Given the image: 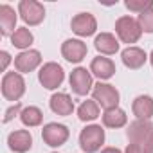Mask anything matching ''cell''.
<instances>
[{
    "label": "cell",
    "instance_id": "6da1fadb",
    "mask_svg": "<svg viewBox=\"0 0 153 153\" xmlns=\"http://www.w3.org/2000/svg\"><path fill=\"white\" fill-rule=\"evenodd\" d=\"M25 94V81L20 72H6L2 78V96L7 101L18 103Z\"/></svg>",
    "mask_w": 153,
    "mask_h": 153
},
{
    "label": "cell",
    "instance_id": "7a4b0ae2",
    "mask_svg": "<svg viewBox=\"0 0 153 153\" xmlns=\"http://www.w3.org/2000/svg\"><path fill=\"white\" fill-rule=\"evenodd\" d=\"M105 144V130L99 124H90L79 133V146L85 153H96Z\"/></svg>",
    "mask_w": 153,
    "mask_h": 153
},
{
    "label": "cell",
    "instance_id": "3957f363",
    "mask_svg": "<svg viewBox=\"0 0 153 153\" xmlns=\"http://www.w3.org/2000/svg\"><path fill=\"white\" fill-rule=\"evenodd\" d=\"M92 97L105 112L112 110V108H117V105H119V92H117V88L114 85H108V83L99 81L97 85H94Z\"/></svg>",
    "mask_w": 153,
    "mask_h": 153
},
{
    "label": "cell",
    "instance_id": "277c9868",
    "mask_svg": "<svg viewBox=\"0 0 153 153\" xmlns=\"http://www.w3.org/2000/svg\"><path fill=\"white\" fill-rule=\"evenodd\" d=\"M38 79H40V83H42L43 88L54 90V88H58V87L63 83L65 72H63L61 65H58V63H54V61H49V63H45V65L40 68Z\"/></svg>",
    "mask_w": 153,
    "mask_h": 153
},
{
    "label": "cell",
    "instance_id": "5b68a950",
    "mask_svg": "<svg viewBox=\"0 0 153 153\" xmlns=\"http://www.w3.org/2000/svg\"><path fill=\"white\" fill-rule=\"evenodd\" d=\"M115 33H117V36L123 43H135V42H139V38L142 34V29H140V25L135 18L121 16L115 22Z\"/></svg>",
    "mask_w": 153,
    "mask_h": 153
},
{
    "label": "cell",
    "instance_id": "8992f818",
    "mask_svg": "<svg viewBox=\"0 0 153 153\" xmlns=\"http://www.w3.org/2000/svg\"><path fill=\"white\" fill-rule=\"evenodd\" d=\"M18 15L27 25H38L45 18V7L36 0H22L18 4Z\"/></svg>",
    "mask_w": 153,
    "mask_h": 153
},
{
    "label": "cell",
    "instance_id": "52a82bcc",
    "mask_svg": "<svg viewBox=\"0 0 153 153\" xmlns=\"http://www.w3.org/2000/svg\"><path fill=\"white\" fill-rule=\"evenodd\" d=\"M68 83H70V88L76 96H87L90 90H92V74L90 70L83 68V67H78L74 68L68 76Z\"/></svg>",
    "mask_w": 153,
    "mask_h": 153
},
{
    "label": "cell",
    "instance_id": "ba28073f",
    "mask_svg": "<svg viewBox=\"0 0 153 153\" xmlns=\"http://www.w3.org/2000/svg\"><path fill=\"white\" fill-rule=\"evenodd\" d=\"M68 128L65 124H58V123H49L43 126L42 130V139L47 146L51 148H58V146H63L67 140H68Z\"/></svg>",
    "mask_w": 153,
    "mask_h": 153
},
{
    "label": "cell",
    "instance_id": "9c48e42d",
    "mask_svg": "<svg viewBox=\"0 0 153 153\" xmlns=\"http://www.w3.org/2000/svg\"><path fill=\"white\" fill-rule=\"evenodd\" d=\"M128 140L133 144H144L153 135V123L149 119H135L126 130Z\"/></svg>",
    "mask_w": 153,
    "mask_h": 153
},
{
    "label": "cell",
    "instance_id": "30bf717a",
    "mask_svg": "<svg viewBox=\"0 0 153 153\" xmlns=\"http://www.w3.org/2000/svg\"><path fill=\"white\" fill-rule=\"evenodd\" d=\"M70 27H72V31L78 34V36L87 38V36H92L96 33L97 22H96L94 15H90V13H79V15H76L72 18Z\"/></svg>",
    "mask_w": 153,
    "mask_h": 153
},
{
    "label": "cell",
    "instance_id": "8fae6325",
    "mask_svg": "<svg viewBox=\"0 0 153 153\" xmlns=\"http://www.w3.org/2000/svg\"><path fill=\"white\" fill-rule=\"evenodd\" d=\"M42 63V54L34 49L29 51H22L16 58H15V68L18 72H33L34 68H38Z\"/></svg>",
    "mask_w": 153,
    "mask_h": 153
},
{
    "label": "cell",
    "instance_id": "7c38bea8",
    "mask_svg": "<svg viewBox=\"0 0 153 153\" xmlns=\"http://www.w3.org/2000/svg\"><path fill=\"white\" fill-rule=\"evenodd\" d=\"M87 43H83L81 40H67L61 45V54L70 63H79L87 56Z\"/></svg>",
    "mask_w": 153,
    "mask_h": 153
},
{
    "label": "cell",
    "instance_id": "4fadbf2b",
    "mask_svg": "<svg viewBox=\"0 0 153 153\" xmlns=\"http://www.w3.org/2000/svg\"><path fill=\"white\" fill-rule=\"evenodd\" d=\"M7 144L15 153H25L31 149L33 146V135L27 130H16L13 133H9L7 137Z\"/></svg>",
    "mask_w": 153,
    "mask_h": 153
},
{
    "label": "cell",
    "instance_id": "5bb4252c",
    "mask_svg": "<svg viewBox=\"0 0 153 153\" xmlns=\"http://www.w3.org/2000/svg\"><path fill=\"white\" fill-rule=\"evenodd\" d=\"M90 72L96 76V78H99V79H110L112 76L115 74V63L110 58L97 56L90 63Z\"/></svg>",
    "mask_w": 153,
    "mask_h": 153
},
{
    "label": "cell",
    "instance_id": "9a60e30c",
    "mask_svg": "<svg viewBox=\"0 0 153 153\" xmlns=\"http://www.w3.org/2000/svg\"><path fill=\"white\" fill-rule=\"evenodd\" d=\"M15 25H16L15 9L7 4H2L0 6V33H2V36H13V33L16 31Z\"/></svg>",
    "mask_w": 153,
    "mask_h": 153
},
{
    "label": "cell",
    "instance_id": "2e32d148",
    "mask_svg": "<svg viewBox=\"0 0 153 153\" xmlns=\"http://www.w3.org/2000/svg\"><path fill=\"white\" fill-rule=\"evenodd\" d=\"M121 58H123V63L128 68H131V70L140 68L146 63V59H148L146 52L142 49H139V47H128V49H124L121 52Z\"/></svg>",
    "mask_w": 153,
    "mask_h": 153
},
{
    "label": "cell",
    "instance_id": "e0dca14e",
    "mask_svg": "<svg viewBox=\"0 0 153 153\" xmlns=\"http://www.w3.org/2000/svg\"><path fill=\"white\" fill-rule=\"evenodd\" d=\"M51 110L58 115H70L74 112V101L70 99L68 94L65 92H58L51 97Z\"/></svg>",
    "mask_w": 153,
    "mask_h": 153
},
{
    "label": "cell",
    "instance_id": "ac0fdd59",
    "mask_svg": "<svg viewBox=\"0 0 153 153\" xmlns=\"http://www.w3.org/2000/svg\"><path fill=\"white\" fill-rule=\"evenodd\" d=\"M94 45H96V49H97L101 54H105V56H112V54H115V52L119 51V42H117L115 36L110 34V33H101V34H97Z\"/></svg>",
    "mask_w": 153,
    "mask_h": 153
},
{
    "label": "cell",
    "instance_id": "d6986e66",
    "mask_svg": "<svg viewBox=\"0 0 153 153\" xmlns=\"http://www.w3.org/2000/svg\"><path fill=\"white\" fill-rule=\"evenodd\" d=\"M131 110H133V115L137 119H149L153 115V97H149V96L135 97Z\"/></svg>",
    "mask_w": 153,
    "mask_h": 153
},
{
    "label": "cell",
    "instance_id": "ffe728a7",
    "mask_svg": "<svg viewBox=\"0 0 153 153\" xmlns=\"http://www.w3.org/2000/svg\"><path fill=\"white\" fill-rule=\"evenodd\" d=\"M126 123H128L126 112L121 110L119 106L117 108H112V110H106L103 114V124L106 128H123Z\"/></svg>",
    "mask_w": 153,
    "mask_h": 153
},
{
    "label": "cell",
    "instance_id": "44dd1931",
    "mask_svg": "<svg viewBox=\"0 0 153 153\" xmlns=\"http://www.w3.org/2000/svg\"><path fill=\"white\" fill-rule=\"evenodd\" d=\"M20 119L25 126L29 128H34V126H40L42 124V119H43V114L38 106H25L20 114Z\"/></svg>",
    "mask_w": 153,
    "mask_h": 153
},
{
    "label": "cell",
    "instance_id": "7402d4cb",
    "mask_svg": "<svg viewBox=\"0 0 153 153\" xmlns=\"http://www.w3.org/2000/svg\"><path fill=\"white\" fill-rule=\"evenodd\" d=\"M78 117L83 121V123H87V121H94V119H97L99 117V105L92 99V101H83L81 105H79V108H78Z\"/></svg>",
    "mask_w": 153,
    "mask_h": 153
},
{
    "label": "cell",
    "instance_id": "603a6c76",
    "mask_svg": "<svg viewBox=\"0 0 153 153\" xmlns=\"http://www.w3.org/2000/svg\"><path fill=\"white\" fill-rule=\"evenodd\" d=\"M33 40H34V36H33V33H31L27 27L16 29V31L13 33V36H11V43H13L16 49H27V51H29V45L33 43Z\"/></svg>",
    "mask_w": 153,
    "mask_h": 153
},
{
    "label": "cell",
    "instance_id": "cb8c5ba5",
    "mask_svg": "<svg viewBox=\"0 0 153 153\" xmlns=\"http://www.w3.org/2000/svg\"><path fill=\"white\" fill-rule=\"evenodd\" d=\"M124 6H126L130 11L140 15V13H144V11H148V9L153 7V0H126Z\"/></svg>",
    "mask_w": 153,
    "mask_h": 153
},
{
    "label": "cell",
    "instance_id": "d4e9b609",
    "mask_svg": "<svg viewBox=\"0 0 153 153\" xmlns=\"http://www.w3.org/2000/svg\"><path fill=\"white\" fill-rule=\"evenodd\" d=\"M137 22H139L142 33H153V7L144 11V13H140Z\"/></svg>",
    "mask_w": 153,
    "mask_h": 153
},
{
    "label": "cell",
    "instance_id": "484cf974",
    "mask_svg": "<svg viewBox=\"0 0 153 153\" xmlns=\"http://www.w3.org/2000/svg\"><path fill=\"white\" fill-rule=\"evenodd\" d=\"M22 110H24V108H22V105H20V103H15L13 106H9V108L6 110V115H4V119H2V121H4V123H9L11 119H15V115H20V114H22Z\"/></svg>",
    "mask_w": 153,
    "mask_h": 153
},
{
    "label": "cell",
    "instance_id": "4316f807",
    "mask_svg": "<svg viewBox=\"0 0 153 153\" xmlns=\"http://www.w3.org/2000/svg\"><path fill=\"white\" fill-rule=\"evenodd\" d=\"M124 153H146V149H144L142 144H133V142H130V144L126 146Z\"/></svg>",
    "mask_w": 153,
    "mask_h": 153
},
{
    "label": "cell",
    "instance_id": "83f0119b",
    "mask_svg": "<svg viewBox=\"0 0 153 153\" xmlns=\"http://www.w3.org/2000/svg\"><path fill=\"white\" fill-rule=\"evenodd\" d=\"M0 58H2L0 68H2V70H6V68H7V65L11 63V56H9V52H7V51H2V52H0Z\"/></svg>",
    "mask_w": 153,
    "mask_h": 153
},
{
    "label": "cell",
    "instance_id": "f1b7e54d",
    "mask_svg": "<svg viewBox=\"0 0 153 153\" xmlns=\"http://www.w3.org/2000/svg\"><path fill=\"white\" fill-rule=\"evenodd\" d=\"M142 146H144L146 153H153V135H151V137H149V139H148V140L142 144Z\"/></svg>",
    "mask_w": 153,
    "mask_h": 153
},
{
    "label": "cell",
    "instance_id": "f546056e",
    "mask_svg": "<svg viewBox=\"0 0 153 153\" xmlns=\"http://www.w3.org/2000/svg\"><path fill=\"white\" fill-rule=\"evenodd\" d=\"M101 153H123L121 149H117V148H105Z\"/></svg>",
    "mask_w": 153,
    "mask_h": 153
},
{
    "label": "cell",
    "instance_id": "4dcf8cb0",
    "mask_svg": "<svg viewBox=\"0 0 153 153\" xmlns=\"http://www.w3.org/2000/svg\"><path fill=\"white\" fill-rule=\"evenodd\" d=\"M149 61H151V67H153V51H151V56H149Z\"/></svg>",
    "mask_w": 153,
    "mask_h": 153
}]
</instances>
